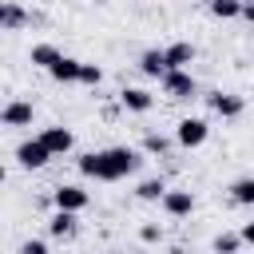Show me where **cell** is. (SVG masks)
<instances>
[{
  "mask_svg": "<svg viewBox=\"0 0 254 254\" xmlns=\"http://www.w3.org/2000/svg\"><path fill=\"white\" fill-rule=\"evenodd\" d=\"M79 71H83V64L71 60V56H60V60L48 67V75H52L56 83H79Z\"/></svg>",
  "mask_w": 254,
  "mask_h": 254,
  "instance_id": "cell-8",
  "label": "cell"
},
{
  "mask_svg": "<svg viewBox=\"0 0 254 254\" xmlns=\"http://www.w3.org/2000/svg\"><path fill=\"white\" fill-rule=\"evenodd\" d=\"M167 52V64L171 67H187L190 60H194V44H171V48H163Z\"/></svg>",
  "mask_w": 254,
  "mask_h": 254,
  "instance_id": "cell-14",
  "label": "cell"
},
{
  "mask_svg": "<svg viewBox=\"0 0 254 254\" xmlns=\"http://www.w3.org/2000/svg\"><path fill=\"white\" fill-rule=\"evenodd\" d=\"M52 202H56V210H83L87 206V190L83 187H75V183H67V187H56V194H52Z\"/></svg>",
  "mask_w": 254,
  "mask_h": 254,
  "instance_id": "cell-5",
  "label": "cell"
},
{
  "mask_svg": "<svg viewBox=\"0 0 254 254\" xmlns=\"http://www.w3.org/2000/svg\"><path fill=\"white\" fill-rule=\"evenodd\" d=\"M40 143H44L52 155H67L75 139H71V131H67V127H44V131H40Z\"/></svg>",
  "mask_w": 254,
  "mask_h": 254,
  "instance_id": "cell-7",
  "label": "cell"
},
{
  "mask_svg": "<svg viewBox=\"0 0 254 254\" xmlns=\"http://www.w3.org/2000/svg\"><path fill=\"white\" fill-rule=\"evenodd\" d=\"M163 210L175 214V218H183V214L194 210V194H190V190H167V194H163Z\"/></svg>",
  "mask_w": 254,
  "mask_h": 254,
  "instance_id": "cell-10",
  "label": "cell"
},
{
  "mask_svg": "<svg viewBox=\"0 0 254 254\" xmlns=\"http://www.w3.org/2000/svg\"><path fill=\"white\" fill-rule=\"evenodd\" d=\"M206 4H210V0H206Z\"/></svg>",
  "mask_w": 254,
  "mask_h": 254,
  "instance_id": "cell-28",
  "label": "cell"
},
{
  "mask_svg": "<svg viewBox=\"0 0 254 254\" xmlns=\"http://www.w3.org/2000/svg\"><path fill=\"white\" fill-rule=\"evenodd\" d=\"M171 254H187V250H171Z\"/></svg>",
  "mask_w": 254,
  "mask_h": 254,
  "instance_id": "cell-27",
  "label": "cell"
},
{
  "mask_svg": "<svg viewBox=\"0 0 254 254\" xmlns=\"http://www.w3.org/2000/svg\"><path fill=\"white\" fill-rule=\"evenodd\" d=\"M48 159H52V151H48L40 139H28V143H20V147H16V163H20L24 171H40Z\"/></svg>",
  "mask_w": 254,
  "mask_h": 254,
  "instance_id": "cell-4",
  "label": "cell"
},
{
  "mask_svg": "<svg viewBox=\"0 0 254 254\" xmlns=\"http://www.w3.org/2000/svg\"><path fill=\"white\" fill-rule=\"evenodd\" d=\"M163 91H167L171 99H190V95H194V75L183 71V67H171V71L163 75Z\"/></svg>",
  "mask_w": 254,
  "mask_h": 254,
  "instance_id": "cell-3",
  "label": "cell"
},
{
  "mask_svg": "<svg viewBox=\"0 0 254 254\" xmlns=\"http://www.w3.org/2000/svg\"><path fill=\"white\" fill-rule=\"evenodd\" d=\"M242 246V234H218L214 238V254H234Z\"/></svg>",
  "mask_w": 254,
  "mask_h": 254,
  "instance_id": "cell-20",
  "label": "cell"
},
{
  "mask_svg": "<svg viewBox=\"0 0 254 254\" xmlns=\"http://www.w3.org/2000/svg\"><path fill=\"white\" fill-rule=\"evenodd\" d=\"M206 135H210V127H206V119H198V115H187V119H179V127H175L179 147H202Z\"/></svg>",
  "mask_w": 254,
  "mask_h": 254,
  "instance_id": "cell-2",
  "label": "cell"
},
{
  "mask_svg": "<svg viewBox=\"0 0 254 254\" xmlns=\"http://www.w3.org/2000/svg\"><path fill=\"white\" fill-rule=\"evenodd\" d=\"M28 123H32V103L12 99V103L4 107V127H28Z\"/></svg>",
  "mask_w": 254,
  "mask_h": 254,
  "instance_id": "cell-12",
  "label": "cell"
},
{
  "mask_svg": "<svg viewBox=\"0 0 254 254\" xmlns=\"http://www.w3.org/2000/svg\"><path fill=\"white\" fill-rule=\"evenodd\" d=\"M139 238H143V242H159V238H163V230H159L155 222H147V226L139 230Z\"/></svg>",
  "mask_w": 254,
  "mask_h": 254,
  "instance_id": "cell-23",
  "label": "cell"
},
{
  "mask_svg": "<svg viewBox=\"0 0 254 254\" xmlns=\"http://www.w3.org/2000/svg\"><path fill=\"white\" fill-rule=\"evenodd\" d=\"M119 103H123L127 111H139V115H143V111H151L155 99H151V91H143V87H123V91H119Z\"/></svg>",
  "mask_w": 254,
  "mask_h": 254,
  "instance_id": "cell-11",
  "label": "cell"
},
{
  "mask_svg": "<svg viewBox=\"0 0 254 254\" xmlns=\"http://www.w3.org/2000/svg\"><path fill=\"white\" fill-rule=\"evenodd\" d=\"M210 16L214 20H234V16H242V0H210Z\"/></svg>",
  "mask_w": 254,
  "mask_h": 254,
  "instance_id": "cell-17",
  "label": "cell"
},
{
  "mask_svg": "<svg viewBox=\"0 0 254 254\" xmlns=\"http://www.w3.org/2000/svg\"><path fill=\"white\" fill-rule=\"evenodd\" d=\"M24 20H28V16H24V8H20V4H16V0H8V4H4V8H0V24H4V28H8V32H16V28H20V24H24Z\"/></svg>",
  "mask_w": 254,
  "mask_h": 254,
  "instance_id": "cell-16",
  "label": "cell"
},
{
  "mask_svg": "<svg viewBox=\"0 0 254 254\" xmlns=\"http://www.w3.org/2000/svg\"><path fill=\"white\" fill-rule=\"evenodd\" d=\"M242 16H246V20L254 24V0H242Z\"/></svg>",
  "mask_w": 254,
  "mask_h": 254,
  "instance_id": "cell-25",
  "label": "cell"
},
{
  "mask_svg": "<svg viewBox=\"0 0 254 254\" xmlns=\"http://www.w3.org/2000/svg\"><path fill=\"white\" fill-rule=\"evenodd\" d=\"M135 194H139L143 202H163V194H167V183H163V179H143Z\"/></svg>",
  "mask_w": 254,
  "mask_h": 254,
  "instance_id": "cell-15",
  "label": "cell"
},
{
  "mask_svg": "<svg viewBox=\"0 0 254 254\" xmlns=\"http://www.w3.org/2000/svg\"><path fill=\"white\" fill-rule=\"evenodd\" d=\"M48 230H52L56 238H67V234L75 230V214H71V210H56V214L48 218Z\"/></svg>",
  "mask_w": 254,
  "mask_h": 254,
  "instance_id": "cell-13",
  "label": "cell"
},
{
  "mask_svg": "<svg viewBox=\"0 0 254 254\" xmlns=\"http://www.w3.org/2000/svg\"><path fill=\"white\" fill-rule=\"evenodd\" d=\"M230 194H234V202L254 206V179H250V175H246V179H238V183L230 187Z\"/></svg>",
  "mask_w": 254,
  "mask_h": 254,
  "instance_id": "cell-18",
  "label": "cell"
},
{
  "mask_svg": "<svg viewBox=\"0 0 254 254\" xmlns=\"http://www.w3.org/2000/svg\"><path fill=\"white\" fill-rule=\"evenodd\" d=\"M56 60H60V52H56L52 44H36V48H32V64H36V67H52Z\"/></svg>",
  "mask_w": 254,
  "mask_h": 254,
  "instance_id": "cell-19",
  "label": "cell"
},
{
  "mask_svg": "<svg viewBox=\"0 0 254 254\" xmlns=\"http://www.w3.org/2000/svg\"><path fill=\"white\" fill-rule=\"evenodd\" d=\"M99 79H103V71H99L95 64H83V71H79V83H87V87H95Z\"/></svg>",
  "mask_w": 254,
  "mask_h": 254,
  "instance_id": "cell-22",
  "label": "cell"
},
{
  "mask_svg": "<svg viewBox=\"0 0 254 254\" xmlns=\"http://www.w3.org/2000/svg\"><path fill=\"white\" fill-rule=\"evenodd\" d=\"M242 242H250V246H254V222H246V226H242Z\"/></svg>",
  "mask_w": 254,
  "mask_h": 254,
  "instance_id": "cell-26",
  "label": "cell"
},
{
  "mask_svg": "<svg viewBox=\"0 0 254 254\" xmlns=\"http://www.w3.org/2000/svg\"><path fill=\"white\" fill-rule=\"evenodd\" d=\"M20 254H48V246H44L40 238H28V242L20 246Z\"/></svg>",
  "mask_w": 254,
  "mask_h": 254,
  "instance_id": "cell-24",
  "label": "cell"
},
{
  "mask_svg": "<svg viewBox=\"0 0 254 254\" xmlns=\"http://www.w3.org/2000/svg\"><path fill=\"white\" fill-rule=\"evenodd\" d=\"M206 103H210V111H214V115H222V119H238V115H242V95L210 91V95H206Z\"/></svg>",
  "mask_w": 254,
  "mask_h": 254,
  "instance_id": "cell-6",
  "label": "cell"
},
{
  "mask_svg": "<svg viewBox=\"0 0 254 254\" xmlns=\"http://www.w3.org/2000/svg\"><path fill=\"white\" fill-rule=\"evenodd\" d=\"M139 71H143V75H155V79H163V75L171 71V64H167V52H159V48L143 52V56H139Z\"/></svg>",
  "mask_w": 254,
  "mask_h": 254,
  "instance_id": "cell-9",
  "label": "cell"
},
{
  "mask_svg": "<svg viewBox=\"0 0 254 254\" xmlns=\"http://www.w3.org/2000/svg\"><path fill=\"white\" fill-rule=\"evenodd\" d=\"M143 151H151V155H167V151H171V139H163V135H147V139H143Z\"/></svg>",
  "mask_w": 254,
  "mask_h": 254,
  "instance_id": "cell-21",
  "label": "cell"
},
{
  "mask_svg": "<svg viewBox=\"0 0 254 254\" xmlns=\"http://www.w3.org/2000/svg\"><path fill=\"white\" fill-rule=\"evenodd\" d=\"M139 163H143V159H139V151H131V147H107V151H87V155H79V171H83L87 179H99V183H119V179H127Z\"/></svg>",
  "mask_w": 254,
  "mask_h": 254,
  "instance_id": "cell-1",
  "label": "cell"
}]
</instances>
